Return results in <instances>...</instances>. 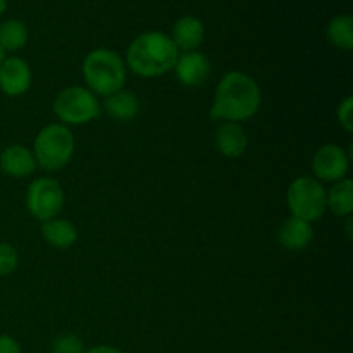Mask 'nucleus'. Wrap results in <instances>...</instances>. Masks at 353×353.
Instances as JSON below:
<instances>
[{
    "label": "nucleus",
    "instance_id": "obj_3",
    "mask_svg": "<svg viewBox=\"0 0 353 353\" xmlns=\"http://www.w3.org/2000/svg\"><path fill=\"white\" fill-rule=\"evenodd\" d=\"M86 88L97 97H109L124 88L128 69L124 59L110 48H95L83 61Z\"/></svg>",
    "mask_w": 353,
    "mask_h": 353
},
{
    "label": "nucleus",
    "instance_id": "obj_18",
    "mask_svg": "<svg viewBox=\"0 0 353 353\" xmlns=\"http://www.w3.org/2000/svg\"><path fill=\"white\" fill-rule=\"evenodd\" d=\"M30 31L19 19H6L0 23V48L3 52H17L26 47Z\"/></svg>",
    "mask_w": 353,
    "mask_h": 353
},
{
    "label": "nucleus",
    "instance_id": "obj_26",
    "mask_svg": "<svg viewBox=\"0 0 353 353\" xmlns=\"http://www.w3.org/2000/svg\"><path fill=\"white\" fill-rule=\"evenodd\" d=\"M3 59H6V52H3L2 48H0V64H2V62H3Z\"/></svg>",
    "mask_w": 353,
    "mask_h": 353
},
{
    "label": "nucleus",
    "instance_id": "obj_22",
    "mask_svg": "<svg viewBox=\"0 0 353 353\" xmlns=\"http://www.w3.org/2000/svg\"><path fill=\"white\" fill-rule=\"evenodd\" d=\"M336 119L340 123V126L343 128L347 133L353 131V97H347L345 100H341L340 105L336 109Z\"/></svg>",
    "mask_w": 353,
    "mask_h": 353
},
{
    "label": "nucleus",
    "instance_id": "obj_24",
    "mask_svg": "<svg viewBox=\"0 0 353 353\" xmlns=\"http://www.w3.org/2000/svg\"><path fill=\"white\" fill-rule=\"evenodd\" d=\"M85 353H124V352L116 347H109V345H99V347L90 348V350H86Z\"/></svg>",
    "mask_w": 353,
    "mask_h": 353
},
{
    "label": "nucleus",
    "instance_id": "obj_10",
    "mask_svg": "<svg viewBox=\"0 0 353 353\" xmlns=\"http://www.w3.org/2000/svg\"><path fill=\"white\" fill-rule=\"evenodd\" d=\"M172 71L183 86L196 88L209 79L210 72H212V64H210L209 57L202 52H181Z\"/></svg>",
    "mask_w": 353,
    "mask_h": 353
},
{
    "label": "nucleus",
    "instance_id": "obj_1",
    "mask_svg": "<svg viewBox=\"0 0 353 353\" xmlns=\"http://www.w3.org/2000/svg\"><path fill=\"white\" fill-rule=\"evenodd\" d=\"M262 103V90L250 74L230 71L219 79L216 97L210 107V119L243 123L259 112Z\"/></svg>",
    "mask_w": 353,
    "mask_h": 353
},
{
    "label": "nucleus",
    "instance_id": "obj_15",
    "mask_svg": "<svg viewBox=\"0 0 353 353\" xmlns=\"http://www.w3.org/2000/svg\"><path fill=\"white\" fill-rule=\"evenodd\" d=\"M41 236L50 247L57 250H68L78 241L79 234L78 228L71 221L55 217V219L41 223Z\"/></svg>",
    "mask_w": 353,
    "mask_h": 353
},
{
    "label": "nucleus",
    "instance_id": "obj_6",
    "mask_svg": "<svg viewBox=\"0 0 353 353\" xmlns=\"http://www.w3.org/2000/svg\"><path fill=\"white\" fill-rule=\"evenodd\" d=\"M286 203L293 217L316 223L326 214V188L312 176H300L286 190Z\"/></svg>",
    "mask_w": 353,
    "mask_h": 353
},
{
    "label": "nucleus",
    "instance_id": "obj_16",
    "mask_svg": "<svg viewBox=\"0 0 353 353\" xmlns=\"http://www.w3.org/2000/svg\"><path fill=\"white\" fill-rule=\"evenodd\" d=\"M103 109H105V112L112 119L119 121V123H126V121L134 119L138 116V112H140V100H138L137 93L123 88L119 92L112 93V95L105 97Z\"/></svg>",
    "mask_w": 353,
    "mask_h": 353
},
{
    "label": "nucleus",
    "instance_id": "obj_2",
    "mask_svg": "<svg viewBox=\"0 0 353 353\" xmlns=\"http://www.w3.org/2000/svg\"><path fill=\"white\" fill-rule=\"evenodd\" d=\"M179 50L162 31H145L130 43L124 57L126 69L141 78H159L174 69Z\"/></svg>",
    "mask_w": 353,
    "mask_h": 353
},
{
    "label": "nucleus",
    "instance_id": "obj_23",
    "mask_svg": "<svg viewBox=\"0 0 353 353\" xmlns=\"http://www.w3.org/2000/svg\"><path fill=\"white\" fill-rule=\"evenodd\" d=\"M0 353H23V350L12 336L0 334Z\"/></svg>",
    "mask_w": 353,
    "mask_h": 353
},
{
    "label": "nucleus",
    "instance_id": "obj_21",
    "mask_svg": "<svg viewBox=\"0 0 353 353\" xmlns=\"http://www.w3.org/2000/svg\"><path fill=\"white\" fill-rule=\"evenodd\" d=\"M85 343L74 334H62L52 343V353H85Z\"/></svg>",
    "mask_w": 353,
    "mask_h": 353
},
{
    "label": "nucleus",
    "instance_id": "obj_4",
    "mask_svg": "<svg viewBox=\"0 0 353 353\" xmlns=\"http://www.w3.org/2000/svg\"><path fill=\"white\" fill-rule=\"evenodd\" d=\"M33 155L38 168L45 171H61L74 157L76 140L72 131L61 123L41 128L33 141Z\"/></svg>",
    "mask_w": 353,
    "mask_h": 353
},
{
    "label": "nucleus",
    "instance_id": "obj_27",
    "mask_svg": "<svg viewBox=\"0 0 353 353\" xmlns=\"http://www.w3.org/2000/svg\"><path fill=\"white\" fill-rule=\"evenodd\" d=\"M0 152H2V147H0Z\"/></svg>",
    "mask_w": 353,
    "mask_h": 353
},
{
    "label": "nucleus",
    "instance_id": "obj_8",
    "mask_svg": "<svg viewBox=\"0 0 353 353\" xmlns=\"http://www.w3.org/2000/svg\"><path fill=\"white\" fill-rule=\"evenodd\" d=\"M352 154L341 145L327 143L317 148L312 157L314 178L321 183H338L348 178Z\"/></svg>",
    "mask_w": 353,
    "mask_h": 353
},
{
    "label": "nucleus",
    "instance_id": "obj_7",
    "mask_svg": "<svg viewBox=\"0 0 353 353\" xmlns=\"http://www.w3.org/2000/svg\"><path fill=\"white\" fill-rule=\"evenodd\" d=\"M64 200V188L54 178H37L26 190L28 212L40 223L59 217Z\"/></svg>",
    "mask_w": 353,
    "mask_h": 353
},
{
    "label": "nucleus",
    "instance_id": "obj_19",
    "mask_svg": "<svg viewBox=\"0 0 353 353\" xmlns=\"http://www.w3.org/2000/svg\"><path fill=\"white\" fill-rule=\"evenodd\" d=\"M326 34L334 47L350 52L353 48V17L350 14H338L331 17Z\"/></svg>",
    "mask_w": 353,
    "mask_h": 353
},
{
    "label": "nucleus",
    "instance_id": "obj_25",
    "mask_svg": "<svg viewBox=\"0 0 353 353\" xmlns=\"http://www.w3.org/2000/svg\"><path fill=\"white\" fill-rule=\"evenodd\" d=\"M6 10H7V0H0V17L6 14Z\"/></svg>",
    "mask_w": 353,
    "mask_h": 353
},
{
    "label": "nucleus",
    "instance_id": "obj_17",
    "mask_svg": "<svg viewBox=\"0 0 353 353\" xmlns=\"http://www.w3.org/2000/svg\"><path fill=\"white\" fill-rule=\"evenodd\" d=\"M327 210L336 217H350L353 212V181L345 178L341 181L333 183L330 190H326Z\"/></svg>",
    "mask_w": 353,
    "mask_h": 353
},
{
    "label": "nucleus",
    "instance_id": "obj_12",
    "mask_svg": "<svg viewBox=\"0 0 353 353\" xmlns=\"http://www.w3.org/2000/svg\"><path fill=\"white\" fill-rule=\"evenodd\" d=\"M214 143H216V148L221 155L228 159H238L247 152V131L240 123L224 121L217 126L216 133H214Z\"/></svg>",
    "mask_w": 353,
    "mask_h": 353
},
{
    "label": "nucleus",
    "instance_id": "obj_14",
    "mask_svg": "<svg viewBox=\"0 0 353 353\" xmlns=\"http://www.w3.org/2000/svg\"><path fill=\"white\" fill-rule=\"evenodd\" d=\"M314 228L307 221L290 216L281 223L278 230V241L290 252H302L312 243Z\"/></svg>",
    "mask_w": 353,
    "mask_h": 353
},
{
    "label": "nucleus",
    "instance_id": "obj_11",
    "mask_svg": "<svg viewBox=\"0 0 353 353\" xmlns=\"http://www.w3.org/2000/svg\"><path fill=\"white\" fill-rule=\"evenodd\" d=\"M37 168L33 150L24 145H9L0 152V169L10 178H28L37 171Z\"/></svg>",
    "mask_w": 353,
    "mask_h": 353
},
{
    "label": "nucleus",
    "instance_id": "obj_13",
    "mask_svg": "<svg viewBox=\"0 0 353 353\" xmlns=\"http://www.w3.org/2000/svg\"><path fill=\"white\" fill-rule=\"evenodd\" d=\"M171 40L181 52H193L202 47L205 40V26L196 16H181L171 30Z\"/></svg>",
    "mask_w": 353,
    "mask_h": 353
},
{
    "label": "nucleus",
    "instance_id": "obj_20",
    "mask_svg": "<svg viewBox=\"0 0 353 353\" xmlns=\"http://www.w3.org/2000/svg\"><path fill=\"white\" fill-rule=\"evenodd\" d=\"M19 265V254L10 243L0 241V278L10 276Z\"/></svg>",
    "mask_w": 353,
    "mask_h": 353
},
{
    "label": "nucleus",
    "instance_id": "obj_5",
    "mask_svg": "<svg viewBox=\"0 0 353 353\" xmlns=\"http://www.w3.org/2000/svg\"><path fill=\"white\" fill-rule=\"evenodd\" d=\"M99 97L86 86H65L55 95L54 114L64 126H83L100 116Z\"/></svg>",
    "mask_w": 353,
    "mask_h": 353
},
{
    "label": "nucleus",
    "instance_id": "obj_9",
    "mask_svg": "<svg viewBox=\"0 0 353 353\" xmlns=\"http://www.w3.org/2000/svg\"><path fill=\"white\" fill-rule=\"evenodd\" d=\"M33 72L24 59L6 57L0 64V92L7 97H23L31 88Z\"/></svg>",
    "mask_w": 353,
    "mask_h": 353
}]
</instances>
